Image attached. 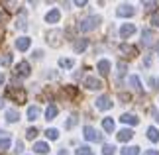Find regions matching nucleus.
Here are the masks:
<instances>
[{
	"label": "nucleus",
	"mask_w": 159,
	"mask_h": 155,
	"mask_svg": "<svg viewBox=\"0 0 159 155\" xmlns=\"http://www.w3.org/2000/svg\"><path fill=\"white\" fill-rule=\"evenodd\" d=\"M84 86L90 89V90H98V89H102V83L96 77H87L84 79Z\"/></svg>",
	"instance_id": "nucleus-6"
},
{
	"label": "nucleus",
	"mask_w": 159,
	"mask_h": 155,
	"mask_svg": "<svg viewBox=\"0 0 159 155\" xmlns=\"http://www.w3.org/2000/svg\"><path fill=\"white\" fill-rule=\"evenodd\" d=\"M155 120H157V122H159V114H157V112H155Z\"/></svg>",
	"instance_id": "nucleus-45"
},
{
	"label": "nucleus",
	"mask_w": 159,
	"mask_h": 155,
	"mask_svg": "<svg viewBox=\"0 0 159 155\" xmlns=\"http://www.w3.org/2000/svg\"><path fill=\"white\" fill-rule=\"evenodd\" d=\"M116 151V147L114 145H110V144H106L104 147H102V153H104V155H112Z\"/></svg>",
	"instance_id": "nucleus-29"
},
{
	"label": "nucleus",
	"mask_w": 159,
	"mask_h": 155,
	"mask_svg": "<svg viewBox=\"0 0 159 155\" xmlns=\"http://www.w3.org/2000/svg\"><path fill=\"white\" fill-rule=\"evenodd\" d=\"M151 24H153V28H159V14H153V18H151Z\"/></svg>",
	"instance_id": "nucleus-36"
},
{
	"label": "nucleus",
	"mask_w": 159,
	"mask_h": 155,
	"mask_svg": "<svg viewBox=\"0 0 159 155\" xmlns=\"http://www.w3.org/2000/svg\"><path fill=\"white\" fill-rule=\"evenodd\" d=\"M59 65L63 67V69H71V67L75 65V61L73 59H59Z\"/></svg>",
	"instance_id": "nucleus-27"
},
{
	"label": "nucleus",
	"mask_w": 159,
	"mask_h": 155,
	"mask_svg": "<svg viewBox=\"0 0 159 155\" xmlns=\"http://www.w3.org/2000/svg\"><path fill=\"white\" fill-rule=\"evenodd\" d=\"M59 155H69V151H67V149H61V151H59Z\"/></svg>",
	"instance_id": "nucleus-41"
},
{
	"label": "nucleus",
	"mask_w": 159,
	"mask_h": 155,
	"mask_svg": "<svg viewBox=\"0 0 159 155\" xmlns=\"http://www.w3.org/2000/svg\"><path fill=\"white\" fill-rule=\"evenodd\" d=\"M122 155H139V147H136V145L124 147V149H122Z\"/></svg>",
	"instance_id": "nucleus-24"
},
{
	"label": "nucleus",
	"mask_w": 159,
	"mask_h": 155,
	"mask_svg": "<svg viewBox=\"0 0 159 155\" xmlns=\"http://www.w3.org/2000/svg\"><path fill=\"white\" fill-rule=\"evenodd\" d=\"M77 122H79V120H77V116H71L69 120H67V124H65V128H67V130H71L73 126H77Z\"/></svg>",
	"instance_id": "nucleus-30"
},
{
	"label": "nucleus",
	"mask_w": 159,
	"mask_h": 155,
	"mask_svg": "<svg viewBox=\"0 0 159 155\" xmlns=\"http://www.w3.org/2000/svg\"><path fill=\"white\" fill-rule=\"evenodd\" d=\"M18 118H20V114H18V110H8V112H6V120L8 122H18Z\"/></svg>",
	"instance_id": "nucleus-23"
},
{
	"label": "nucleus",
	"mask_w": 159,
	"mask_h": 155,
	"mask_svg": "<svg viewBox=\"0 0 159 155\" xmlns=\"http://www.w3.org/2000/svg\"><path fill=\"white\" fill-rule=\"evenodd\" d=\"M148 138H149V141H159V132H157V128H148Z\"/></svg>",
	"instance_id": "nucleus-21"
},
{
	"label": "nucleus",
	"mask_w": 159,
	"mask_h": 155,
	"mask_svg": "<svg viewBox=\"0 0 159 155\" xmlns=\"http://www.w3.org/2000/svg\"><path fill=\"white\" fill-rule=\"evenodd\" d=\"M8 147H10V138L0 139V149H8Z\"/></svg>",
	"instance_id": "nucleus-32"
},
{
	"label": "nucleus",
	"mask_w": 159,
	"mask_h": 155,
	"mask_svg": "<svg viewBox=\"0 0 159 155\" xmlns=\"http://www.w3.org/2000/svg\"><path fill=\"white\" fill-rule=\"evenodd\" d=\"M4 83V75H2V73H0V84H2Z\"/></svg>",
	"instance_id": "nucleus-42"
},
{
	"label": "nucleus",
	"mask_w": 159,
	"mask_h": 155,
	"mask_svg": "<svg viewBox=\"0 0 159 155\" xmlns=\"http://www.w3.org/2000/svg\"><path fill=\"white\" fill-rule=\"evenodd\" d=\"M98 71H100V75H108L110 73V61H106V59L98 61Z\"/></svg>",
	"instance_id": "nucleus-16"
},
{
	"label": "nucleus",
	"mask_w": 159,
	"mask_h": 155,
	"mask_svg": "<svg viewBox=\"0 0 159 155\" xmlns=\"http://www.w3.org/2000/svg\"><path fill=\"white\" fill-rule=\"evenodd\" d=\"M45 135H47L49 139H57V138H59V132H57L55 128H49V130L45 132Z\"/></svg>",
	"instance_id": "nucleus-28"
},
{
	"label": "nucleus",
	"mask_w": 159,
	"mask_h": 155,
	"mask_svg": "<svg viewBox=\"0 0 159 155\" xmlns=\"http://www.w3.org/2000/svg\"><path fill=\"white\" fill-rule=\"evenodd\" d=\"M30 45H32V39H30V38H18V39H16V47L20 49V51H26V49H30Z\"/></svg>",
	"instance_id": "nucleus-11"
},
{
	"label": "nucleus",
	"mask_w": 159,
	"mask_h": 155,
	"mask_svg": "<svg viewBox=\"0 0 159 155\" xmlns=\"http://www.w3.org/2000/svg\"><path fill=\"white\" fill-rule=\"evenodd\" d=\"M87 45H89V39H77L75 45H73V49H75L77 53H81V51H84V49H87Z\"/></svg>",
	"instance_id": "nucleus-15"
},
{
	"label": "nucleus",
	"mask_w": 159,
	"mask_h": 155,
	"mask_svg": "<svg viewBox=\"0 0 159 155\" xmlns=\"http://www.w3.org/2000/svg\"><path fill=\"white\" fill-rule=\"evenodd\" d=\"M120 51H122V53H130V57L138 55V49L132 47V45H126V43H124V45H120Z\"/></svg>",
	"instance_id": "nucleus-22"
},
{
	"label": "nucleus",
	"mask_w": 159,
	"mask_h": 155,
	"mask_svg": "<svg viewBox=\"0 0 159 155\" xmlns=\"http://www.w3.org/2000/svg\"><path fill=\"white\" fill-rule=\"evenodd\" d=\"M84 139H89V141H100V139H102V135L96 132L94 128L87 126V128H84Z\"/></svg>",
	"instance_id": "nucleus-3"
},
{
	"label": "nucleus",
	"mask_w": 159,
	"mask_h": 155,
	"mask_svg": "<svg viewBox=\"0 0 159 155\" xmlns=\"http://www.w3.org/2000/svg\"><path fill=\"white\" fill-rule=\"evenodd\" d=\"M120 120H122V122H124V124H132V126H136V124L139 122V120H138V118H136V116H134V114H124V116H122V118H120Z\"/></svg>",
	"instance_id": "nucleus-19"
},
{
	"label": "nucleus",
	"mask_w": 159,
	"mask_h": 155,
	"mask_svg": "<svg viewBox=\"0 0 159 155\" xmlns=\"http://www.w3.org/2000/svg\"><path fill=\"white\" fill-rule=\"evenodd\" d=\"M55 116H57V106H55V104H49L47 110H45V118L47 120H53Z\"/></svg>",
	"instance_id": "nucleus-20"
},
{
	"label": "nucleus",
	"mask_w": 159,
	"mask_h": 155,
	"mask_svg": "<svg viewBox=\"0 0 159 155\" xmlns=\"http://www.w3.org/2000/svg\"><path fill=\"white\" fill-rule=\"evenodd\" d=\"M8 96H10V98H14V100H16V102H20V104H22V102H26V92H24L22 89H10V90H8Z\"/></svg>",
	"instance_id": "nucleus-4"
},
{
	"label": "nucleus",
	"mask_w": 159,
	"mask_h": 155,
	"mask_svg": "<svg viewBox=\"0 0 159 155\" xmlns=\"http://www.w3.org/2000/svg\"><path fill=\"white\" fill-rule=\"evenodd\" d=\"M77 155H93V149H90L89 145H81L77 149Z\"/></svg>",
	"instance_id": "nucleus-26"
},
{
	"label": "nucleus",
	"mask_w": 159,
	"mask_h": 155,
	"mask_svg": "<svg viewBox=\"0 0 159 155\" xmlns=\"http://www.w3.org/2000/svg\"><path fill=\"white\" fill-rule=\"evenodd\" d=\"M145 155H159V151H155V149H149V151L145 153Z\"/></svg>",
	"instance_id": "nucleus-40"
},
{
	"label": "nucleus",
	"mask_w": 159,
	"mask_h": 155,
	"mask_svg": "<svg viewBox=\"0 0 159 155\" xmlns=\"http://www.w3.org/2000/svg\"><path fill=\"white\" fill-rule=\"evenodd\" d=\"M134 32H136V26H134V24H124V26L120 28V38H130Z\"/></svg>",
	"instance_id": "nucleus-8"
},
{
	"label": "nucleus",
	"mask_w": 159,
	"mask_h": 155,
	"mask_svg": "<svg viewBox=\"0 0 159 155\" xmlns=\"http://www.w3.org/2000/svg\"><path fill=\"white\" fill-rule=\"evenodd\" d=\"M100 22H102L100 16H89V18H84V20L79 24V30H81V32H93V30L98 28Z\"/></svg>",
	"instance_id": "nucleus-1"
},
{
	"label": "nucleus",
	"mask_w": 159,
	"mask_h": 155,
	"mask_svg": "<svg viewBox=\"0 0 159 155\" xmlns=\"http://www.w3.org/2000/svg\"><path fill=\"white\" fill-rule=\"evenodd\" d=\"M128 83H130V84H132L136 90H142V83H139V79H138L136 75H132L130 79H128Z\"/></svg>",
	"instance_id": "nucleus-25"
},
{
	"label": "nucleus",
	"mask_w": 159,
	"mask_h": 155,
	"mask_svg": "<svg viewBox=\"0 0 159 155\" xmlns=\"http://www.w3.org/2000/svg\"><path fill=\"white\" fill-rule=\"evenodd\" d=\"M132 138H134V132H132V130H120L118 141H130Z\"/></svg>",
	"instance_id": "nucleus-14"
},
{
	"label": "nucleus",
	"mask_w": 159,
	"mask_h": 155,
	"mask_svg": "<svg viewBox=\"0 0 159 155\" xmlns=\"http://www.w3.org/2000/svg\"><path fill=\"white\" fill-rule=\"evenodd\" d=\"M153 39L155 38H153V34H151L149 30H143V32H142V43H143V45H155Z\"/></svg>",
	"instance_id": "nucleus-10"
},
{
	"label": "nucleus",
	"mask_w": 159,
	"mask_h": 155,
	"mask_svg": "<svg viewBox=\"0 0 159 155\" xmlns=\"http://www.w3.org/2000/svg\"><path fill=\"white\" fill-rule=\"evenodd\" d=\"M143 6H145L148 10H151V8H155V6H157V2H145Z\"/></svg>",
	"instance_id": "nucleus-38"
},
{
	"label": "nucleus",
	"mask_w": 159,
	"mask_h": 155,
	"mask_svg": "<svg viewBox=\"0 0 159 155\" xmlns=\"http://www.w3.org/2000/svg\"><path fill=\"white\" fill-rule=\"evenodd\" d=\"M0 63H2V65L12 63V55H6V57H2V59H0Z\"/></svg>",
	"instance_id": "nucleus-34"
},
{
	"label": "nucleus",
	"mask_w": 159,
	"mask_h": 155,
	"mask_svg": "<svg viewBox=\"0 0 159 155\" xmlns=\"http://www.w3.org/2000/svg\"><path fill=\"white\" fill-rule=\"evenodd\" d=\"M96 108H98V110H110V108H112V100H110V96H98V98H96Z\"/></svg>",
	"instance_id": "nucleus-5"
},
{
	"label": "nucleus",
	"mask_w": 159,
	"mask_h": 155,
	"mask_svg": "<svg viewBox=\"0 0 159 155\" xmlns=\"http://www.w3.org/2000/svg\"><path fill=\"white\" fill-rule=\"evenodd\" d=\"M34 151H35V153H41V155H45L47 151H49V145H47L45 141H38V144L34 145Z\"/></svg>",
	"instance_id": "nucleus-13"
},
{
	"label": "nucleus",
	"mask_w": 159,
	"mask_h": 155,
	"mask_svg": "<svg viewBox=\"0 0 159 155\" xmlns=\"http://www.w3.org/2000/svg\"><path fill=\"white\" fill-rule=\"evenodd\" d=\"M116 14H118L120 18H130V16L136 14V8H134V6H130V4H122L120 8L116 10Z\"/></svg>",
	"instance_id": "nucleus-2"
},
{
	"label": "nucleus",
	"mask_w": 159,
	"mask_h": 155,
	"mask_svg": "<svg viewBox=\"0 0 159 155\" xmlns=\"http://www.w3.org/2000/svg\"><path fill=\"white\" fill-rule=\"evenodd\" d=\"M59 18H61L59 10H57V8H53V10H49V12H47V16H45V22H47V24H57V22H59Z\"/></svg>",
	"instance_id": "nucleus-9"
},
{
	"label": "nucleus",
	"mask_w": 159,
	"mask_h": 155,
	"mask_svg": "<svg viewBox=\"0 0 159 155\" xmlns=\"http://www.w3.org/2000/svg\"><path fill=\"white\" fill-rule=\"evenodd\" d=\"M38 116H39V108L38 106H30L28 108V120H38Z\"/></svg>",
	"instance_id": "nucleus-18"
},
{
	"label": "nucleus",
	"mask_w": 159,
	"mask_h": 155,
	"mask_svg": "<svg viewBox=\"0 0 159 155\" xmlns=\"http://www.w3.org/2000/svg\"><path fill=\"white\" fill-rule=\"evenodd\" d=\"M4 134H6V132H2V130H0V139H4Z\"/></svg>",
	"instance_id": "nucleus-43"
},
{
	"label": "nucleus",
	"mask_w": 159,
	"mask_h": 155,
	"mask_svg": "<svg viewBox=\"0 0 159 155\" xmlns=\"http://www.w3.org/2000/svg\"><path fill=\"white\" fill-rule=\"evenodd\" d=\"M102 128H104V132L112 134L114 132V120L112 118H104V120H102Z\"/></svg>",
	"instance_id": "nucleus-17"
},
{
	"label": "nucleus",
	"mask_w": 159,
	"mask_h": 155,
	"mask_svg": "<svg viewBox=\"0 0 159 155\" xmlns=\"http://www.w3.org/2000/svg\"><path fill=\"white\" fill-rule=\"evenodd\" d=\"M16 28H20V30H26V20H24V18H20V20H18V24H16Z\"/></svg>",
	"instance_id": "nucleus-35"
},
{
	"label": "nucleus",
	"mask_w": 159,
	"mask_h": 155,
	"mask_svg": "<svg viewBox=\"0 0 159 155\" xmlns=\"http://www.w3.org/2000/svg\"><path fill=\"white\" fill-rule=\"evenodd\" d=\"M16 73H18L20 77H28V75H30V63H26V61H22V63L16 67Z\"/></svg>",
	"instance_id": "nucleus-12"
},
{
	"label": "nucleus",
	"mask_w": 159,
	"mask_h": 155,
	"mask_svg": "<svg viewBox=\"0 0 159 155\" xmlns=\"http://www.w3.org/2000/svg\"><path fill=\"white\" fill-rule=\"evenodd\" d=\"M4 106V100H2V98H0V108H2Z\"/></svg>",
	"instance_id": "nucleus-44"
},
{
	"label": "nucleus",
	"mask_w": 159,
	"mask_h": 155,
	"mask_svg": "<svg viewBox=\"0 0 159 155\" xmlns=\"http://www.w3.org/2000/svg\"><path fill=\"white\" fill-rule=\"evenodd\" d=\"M35 135H38V130H35V128H30L28 132H26V138H28V139H34Z\"/></svg>",
	"instance_id": "nucleus-31"
},
{
	"label": "nucleus",
	"mask_w": 159,
	"mask_h": 155,
	"mask_svg": "<svg viewBox=\"0 0 159 155\" xmlns=\"http://www.w3.org/2000/svg\"><path fill=\"white\" fill-rule=\"evenodd\" d=\"M41 55H43V53H41V51H39V49H38V51H35V53H34V57H35V59H39V57H41Z\"/></svg>",
	"instance_id": "nucleus-39"
},
{
	"label": "nucleus",
	"mask_w": 159,
	"mask_h": 155,
	"mask_svg": "<svg viewBox=\"0 0 159 155\" xmlns=\"http://www.w3.org/2000/svg\"><path fill=\"white\" fill-rule=\"evenodd\" d=\"M47 41H49L51 47H57L61 43V32H49L47 34Z\"/></svg>",
	"instance_id": "nucleus-7"
},
{
	"label": "nucleus",
	"mask_w": 159,
	"mask_h": 155,
	"mask_svg": "<svg viewBox=\"0 0 159 155\" xmlns=\"http://www.w3.org/2000/svg\"><path fill=\"white\" fill-rule=\"evenodd\" d=\"M130 94H126V92H122V94H120V100H124V102H128V100H130Z\"/></svg>",
	"instance_id": "nucleus-37"
},
{
	"label": "nucleus",
	"mask_w": 159,
	"mask_h": 155,
	"mask_svg": "<svg viewBox=\"0 0 159 155\" xmlns=\"http://www.w3.org/2000/svg\"><path fill=\"white\" fill-rule=\"evenodd\" d=\"M124 73H126V63H124V61H122V63H118V75L122 77V75H124Z\"/></svg>",
	"instance_id": "nucleus-33"
}]
</instances>
